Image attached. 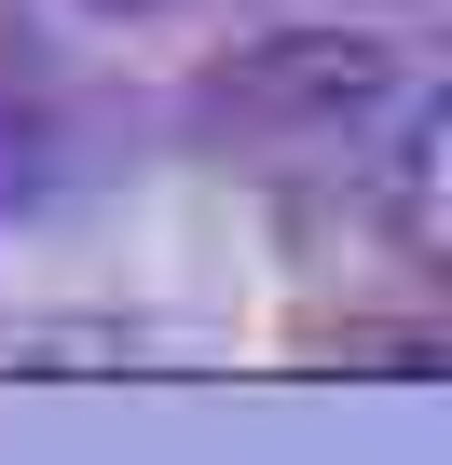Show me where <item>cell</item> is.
I'll return each instance as SVG.
<instances>
[{
	"mask_svg": "<svg viewBox=\"0 0 452 465\" xmlns=\"http://www.w3.org/2000/svg\"><path fill=\"white\" fill-rule=\"evenodd\" d=\"M397 83H411V69H397L384 42H357V28H288V42H247L234 69H219V96H206V110H234V124H302V137H343V124H370Z\"/></svg>",
	"mask_w": 452,
	"mask_h": 465,
	"instance_id": "obj_1",
	"label": "cell"
},
{
	"mask_svg": "<svg viewBox=\"0 0 452 465\" xmlns=\"http://www.w3.org/2000/svg\"><path fill=\"white\" fill-rule=\"evenodd\" d=\"M384 110H397V151H384V219H397V247H411V261H438V247H452V205H438L452 110H438V96H411V83H397Z\"/></svg>",
	"mask_w": 452,
	"mask_h": 465,
	"instance_id": "obj_2",
	"label": "cell"
},
{
	"mask_svg": "<svg viewBox=\"0 0 452 465\" xmlns=\"http://www.w3.org/2000/svg\"><path fill=\"white\" fill-rule=\"evenodd\" d=\"M83 15H165V0H83Z\"/></svg>",
	"mask_w": 452,
	"mask_h": 465,
	"instance_id": "obj_3",
	"label": "cell"
}]
</instances>
